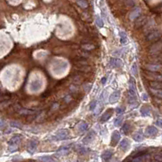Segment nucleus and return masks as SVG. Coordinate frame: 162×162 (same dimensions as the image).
I'll return each mask as SVG.
<instances>
[{
    "label": "nucleus",
    "instance_id": "1",
    "mask_svg": "<svg viewBox=\"0 0 162 162\" xmlns=\"http://www.w3.org/2000/svg\"><path fill=\"white\" fill-rule=\"evenodd\" d=\"M21 141V136L20 135H16L14 137H12L11 139L9 140L8 145H9V151H14L16 150L17 146Z\"/></svg>",
    "mask_w": 162,
    "mask_h": 162
},
{
    "label": "nucleus",
    "instance_id": "2",
    "mask_svg": "<svg viewBox=\"0 0 162 162\" xmlns=\"http://www.w3.org/2000/svg\"><path fill=\"white\" fill-rule=\"evenodd\" d=\"M161 36V32L159 30H152L149 32L146 36V39L147 41H154L158 38H160Z\"/></svg>",
    "mask_w": 162,
    "mask_h": 162
},
{
    "label": "nucleus",
    "instance_id": "3",
    "mask_svg": "<svg viewBox=\"0 0 162 162\" xmlns=\"http://www.w3.org/2000/svg\"><path fill=\"white\" fill-rule=\"evenodd\" d=\"M69 138V134L66 130H59L56 135L54 136V139L56 140H64Z\"/></svg>",
    "mask_w": 162,
    "mask_h": 162
},
{
    "label": "nucleus",
    "instance_id": "4",
    "mask_svg": "<svg viewBox=\"0 0 162 162\" xmlns=\"http://www.w3.org/2000/svg\"><path fill=\"white\" fill-rule=\"evenodd\" d=\"M146 76L151 80H155V82H160L162 81V73H158L156 72H150L147 71L146 73Z\"/></svg>",
    "mask_w": 162,
    "mask_h": 162
},
{
    "label": "nucleus",
    "instance_id": "5",
    "mask_svg": "<svg viewBox=\"0 0 162 162\" xmlns=\"http://www.w3.org/2000/svg\"><path fill=\"white\" fill-rule=\"evenodd\" d=\"M15 109H16V111L17 112L20 113V114H22V115H33V114H35V113L37 112L36 111H33V110L22 108L18 105L15 106Z\"/></svg>",
    "mask_w": 162,
    "mask_h": 162
},
{
    "label": "nucleus",
    "instance_id": "6",
    "mask_svg": "<svg viewBox=\"0 0 162 162\" xmlns=\"http://www.w3.org/2000/svg\"><path fill=\"white\" fill-rule=\"evenodd\" d=\"M162 51V42H157L150 48L151 54H159Z\"/></svg>",
    "mask_w": 162,
    "mask_h": 162
},
{
    "label": "nucleus",
    "instance_id": "7",
    "mask_svg": "<svg viewBox=\"0 0 162 162\" xmlns=\"http://www.w3.org/2000/svg\"><path fill=\"white\" fill-rule=\"evenodd\" d=\"M112 154H113V152H112V151H111V150H106V151H104L103 152L102 156H101L102 160L104 161V162H108L112 158Z\"/></svg>",
    "mask_w": 162,
    "mask_h": 162
},
{
    "label": "nucleus",
    "instance_id": "8",
    "mask_svg": "<svg viewBox=\"0 0 162 162\" xmlns=\"http://www.w3.org/2000/svg\"><path fill=\"white\" fill-rule=\"evenodd\" d=\"M157 132H158L157 129L154 126H148L146 129V131H145L147 135L150 136V137H153L155 135H156Z\"/></svg>",
    "mask_w": 162,
    "mask_h": 162
},
{
    "label": "nucleus",
    "instance_id": "9",
    "mask_svg": "<svg viewBox=\"0 0 162 162\" xmlns=\"http://www.w3.org/2000/svg\"><path fill=\"white\" fill-rule=\"evenodd\" d=\"M141 14V9L139 8H134V10H133L132 12L130 13V19L131 20H136L138 17H139Z\"/></svg>",
    "mask_w": 162,
    "mask_h": 162
},
{
    "label": "nucleus",
    "instance_id": "10",
    "mask_svg": "<svg viewBox=\"0 0 162 162\" xmlns=\"http://www.w3.org/2000/svg\"><path fill=\"white\" fill-rule=\"evenodd\" d=\"M36 148H37V142L36 141H34V140L29 141V143L28 144V147H27L29 152L31 154L34 153V151H36Z\"/></svg>",
    "mask_w": 162,
    "mask_h": 162
},
{
    "label": "nucleus",
    "instance_id": "11",
    "mask_svg": "<svg viewBox=\"0 0 162 162\" xmlns=\"http://www.w3.org/2000/svg\"><path fill=\"white\" fill-rule=\"evenodd\" d=\"M95 133L93 131V130H91V132H90L87 136H86L84 138V139H83V143H90L91 142V141L94 140L95 139Z\"/></svg>",
    "mask_w": 162,
    "mask_h": 162
},
{
    "label": "nucleus",
    "instance_id": "12",
    "mask_svg": "<svg viewBox=\"0 0 162 162\" xmlns=\"http://www.w3.org/2000/svg\"><path fill=\"white\" fill-rule=\"evenodd\" d=\"M147 69L150 72H158L161 69V67L160 65L159 64H147Z\"/></svg>",
    "mask_w": 162,
    "mask_h": 162
},
{
    "label": "nucleus",
    "instance_id": "13",
    "mask_svg": "<svg viewBox=\"0 0 162 162\" xmlns=\"http://www.w3.org/2000/svg\"><path fill=\"white\" fill-rule=\"evenodd\" d=\"M120 98V91H116L115 92H113L111 95V96L109 97V102L111 103H113L116 102Z\"/></svg>",
    "mask_w": 162,
    "mask_h": 162
},
{
    "label": "nucleus",
    "instance_id": "14",
    "mask_svg": "<svg viewBox=\"0 0 162 162\" xmlns=\"http://www.w3.org/2000/svg\"><path fill=\"white\" fill-rule=\"evenodd\" d=\"M120 135L118 131H115L113 132L112 135V140H111V143L112 145H116V143L119 142L120 140Z\"/></svg>",
    "mask_w": 162,
    "mask_h": 162
},
{
    "label": "nucleus",
    "instance_id": "15",
    "mask_svg": "<svg viewBox=\"0 0 162 162\" xmlns=\"http://www.w3.org/2000/svg\"><path fill=\"white\" fill-rule=\"evenodd\" d=\"M112 110H108L107 112H105L103 114V116H101V119H100V122H102V123H103V122H105V121H107L110 117L112 116Z\"/></svg>",
    "mask_w": 162,
    "mask_h": 162
},
{
    "label": "nucleus",
    "instance_id": "16",
    "mask_svg": "<svg viewBox=\"0 0 162 162\" xmlns=\"http://www.w3.org/2000/svg\"><path fill=\"white\" fill-rule=\"evenodd\" d=\"M87 127H88V124L87 122H85V121H80L78 123V125L77 126V130L79 132H84L86 131V130H87Z\"/></svg>",
    "mask_w": 162,
    "mask_h": 162
},
{
    "label": "nucleus",
    "instance_id": "17",
    "mask_svg": "<svg viewBox=\"0 0 162 162\" xmlns=\"http://www.w3.org/2000/svg\"><path fill=\"white\" fill-rule=\"evenodd\" d=\"M130 147V142L127 139H123L121 142L120 143V148L121 149L122 151H126L129 149Z\"/></svg>",
    "mask_w": 162,
    "mask_h": 162
},
{
    "label": "nucleus",
    "instance_id": "18",
    "mask_svg": "<svg viewBox=\"0 0 162 162\" xmlns=\"http://www.w3.org/2000/svg\"><path fill=\"white\" fill-rule=\"evenodd\" d=\"M150 86L151 88L156 90H162V81L160 82H151Z\"/></svg>",
    "mask_w": 162,
    "mask_h": 162
},
{
    "label": "nucleus",
    "instance_id": "19",
    "mask_svg": "<svg viewBox=\"0 0 162 162\" xmlns=\"http://www.w3.org/2000/svg\"><path fill=\"white\" fill-rule=\"evenodd\" d=\"M134 139L137 142H141L143 139V134L142 131H138L134 134Z\"/></svg>",
    "mask_w": 162,
    "mask_h": 162
},
{
    "label": "nucleus",
    "instance_id": "20",
    "mask_svg": "<svg viewBox=\"0 0 162 162\" xmlns=\"http://www.w3.org/2000/svg\"><path fill=\"white\" fill-rule=\"evenodd\" d=\"M110 64H111V65L112 67H114V68H119L122 65V63H121V61H120V60L118 59H112L111 61H110Z\"/></svg>",
    "mask_w": 162,
    "mask_h": 162
},
{
    "label": "nucleus",
    "instance_id": "21",
    "mask_svg": "<svg viewBox=\"0 0 162 162\" xmlns=\"http://www.w3.org/2000/svg\"><path fill=\"white\" fill-rule=\"evenodd\" d=\"M68 151H69V147H68V146L62 147L57 151V155H60V156L65 155V154H67L68 152Z\"/></svg>",
    "mask_w": 162,
    "mask_h": 162
},
{
    "label": "nucleus",
    "instance_id": "22",
    "mask_svg": "<svg viewBox=\"0 0 162 162\" xmlns=\"http://www.w3.org/2000/svg\"><path fill=\"white\" fill-rule=\"evenodd\" d=\"M39 160L43 162H57L53 157L49 156H44L39 157Z\"/></svg>",
    "mask_w": 162,
    "mask_h": 162
},
{
    "label": "nucleus",
    "instance_id": "23",
    "mask_svg": "<svg viewBox=\"0 0 162 162\" xmlns=\"http://www.w3.org/2000/svg\"><path fill=\"white\" fill-rule=\"evenodd\" d=\"M140 112H141V113H142L143 116L150 115V108H148V107H147V106L143 107V108L140 109Z\"/></svg>",
    "mask_w": 162,
    "mask_h": 162
},
{
    "label": "nucleus",
    "instance_id": "24",
    "mask_svg": "<svg viewBox=\"0 0 162 162\" xmlns=\"http://www.w3.org/2000/svg\"><path fill=\"white\" fill-rule=\"evenodd\" d=\"M146 22V18L145 17H139V19H138L137 20H136V22H135V25H136V26H142V25H144V23Z\"/></svg>",
    "mask_w": 162,
    "mask_h": 162
},
{
    "label": "nucleus",
    "instance_id": "25",
    "mask_svg": "<svg viewBox=\"0 0 162 162\" xmlns=\"http://www.w3.org/2000/svg\"><path fill=\"white\" fill-rule=\"evenodd\" d=\"M151 91L152 92L154 95L157 96L159 98H162V90H156V89H151Z\"/></svg>",
    "mask_w": 162,
    "mask_h": 162
},
{
    "label": "nucleus",
    "instance_id": "26",
    "mask_svg": "<svg viewBox=\"0 0 162 162\" xmlns=\"http://www.w3.org/2000/svg\"><path fill=\"white\" fill-rule=\"evenodd\" d=\"M120 43H126L127 42V36H126V33L123 31H120Z\"/></svg>",
    "mask_w": 162,
    "mask_h": 162
},
{
    "label": "nucleus",
    "instance_id": "27",
    "mask_svg": "<svg viewBox=\"0 0 162 162\" xmlns=\"http://www.w3.org/2000/svg\"><path fill=\"white\" fill-rule=\"evenodd\" d=\"M77 150L78 152H80L81 154H86L88 151L87 148H86L85 147H82L81 145H77Z\"/></svg>",
    "mask_w": 162,
    "mask_h": 162
},
{
    "label": "nucleus",
    "instance_id": "28",
    "mask_svg": "<svg viewBox=\"0 0 162 162\" xmlns=\"http://www.w3.org/2000/svg\"><path fill=\"white\" fill-rule=\"evenodd\" d=\"M95 23H96V25H97L99 27H100V28L103 26V20H102V19H101L99 16H96Z\"/></svg>",
    "mask_w": 162,
    "mask_h": 162
},
{
    "label": "nucleus",
    "instance_id": "29",
    "mask_svg": "<svg viewBox=\"0 0 162 162\" xmlns=\"http://www.w3.org/2000/svg\"><path fill=\"white\" fill-rule=\"evenodd\" d=\"M77 4L82 8H87L88 6L87 3L86 2L85 0H77Z\"/></svg>",
    "mask_w": 162,
    "mask_h": 162
},
{
    "label": "nucleus",
    "instance_id": "30",
    "mask_svg": "<svg viewBox=\"0 0 162 162\" xmlns=\"http://www.w3.org/2000/svg\"><path fill=\"white\" fill-rule=\"evenodd\" d=\"M10 125H11V126L12 127H16V128H22V126H21V124L19 123V122H16V121H11L10 122Z\"/></svg>",
    "mask_w": 162,
    "mask_h": 162
},
{
    "label": "nucleus",
    "instance_id": "31",
    "mask_svg": "<svg viewBox=\"0 0 162 162\" xmlns=\"http://www.w3.org/2000/svg\"><path fill=\"white\" fill-rule=\"evenodd\" d=\"M130 128V126L129 124H125V125L122 126V130H123L125 134H127L129 132Z\"/></svg>",
    "mask_w": 162,
    "mask_h": 162
},
{
    "label": "nucleus",
    "instance_id": "32",
    "mask_svg": "<svg viewBox=\"0 0 162 162\" xmlns=\"http://www.w3.org/2000/svg\"><path fill=\"white\" fill-rule=\"evenodd\" d=\"M122 120H123V118H122V117H117V118H116L115 120H114V125H115V126H120V125H121Z\"/></svg>",
    "mask_w": 162,
    "mask_h": 162
},
{
    "label": "nucleus",
    "instance_id": "33",
    "mask_svg": "<svg viewBox=\"0 0 162 162\" xmlns=\"http://www.w3.org/2000/svg\"><path fill=\"white\" fill-rule=\"evenodd\" d=\"M131 70H132V73H133L134 76H136V75H137V73H138V69H137V65H136V64H135V63H134V64H133Z\"/></svg>",
    "mask_w": 162,
    "mask_h": 162
},
{
    "label": "nucleus",
    "instance_id": "34",
    "mask_svg": "<svg viewBox=\"0 0 162 162\" xmlns=\"http://www.w3.org/2000/svg\"><path fill=\"white\" fill-rule=\"evenodd\" d=\"M95 107H96V102L94 100V101H92L91 102V103H90V110H94L95 108Z\"/></svg>",
    "mask_w": 162,
    "mask_h": 162
},
{
    "label": "nucleus",
    "instance_id": "35",
    "mask_svg": "<svg viewBox=\"0 0 162 162\" xmlns=\"http://www.w3.org/2000/svg\"><path fill=\"white\" fill-rule=\"evenodd\" d=\"M5 126H6V123L2 119H0V130H3L5 127Z\"/></svg>",
    "mask_w": 162,
    "mask_h": 162
},
{
    "label": "nucleus",
    "instance_id": "36",
    "mask_svg": "<svg viewBox=\"0 0 162 162\" xmlns=\"http://www.w3.org/2000/svg\"><path fill=\"white\" fill-rule=\"evenodd\" d=\"M156 125H157L158 126H160V128H162V119H158V120H156Z\"/></svg>",
    "mask_w": 162,
    "mask_h": 162
},
{
    "label": "nucleus",
    "instance_id": "37",
    "mask_svg": "<svg viewBox=\"0 0 162 162\" xmlns=\"http://www.w3.org/2000/svg\"><path fill=\"white\" fill-rule=\"evenodd\" d=\"M124 111V109L121 108H116V113H118V114H120V113H122Z\"/></svg>",
    "mask_w": 162,
    "mask_h": 162
},
{
    "label": "nucleus",
    "instance_id": "38",
    "mask_svg": "<svg viewBox=\"0 0 162 162\" xmlns=\"http://www.w3.org/2000/svg\"><path fill=\"white\" fill-rule=\"evenodd\" d=\"M128 3H127V4L129 6H134V0H127Z\"/></svg>",
    "mask_w": 162,
    "mask_h": 162
},
{
    "label": "nucleus",
    "instance_id": "39",
    "mask_svg": "<svg viewBox=\"0 0 162 162\" xmlns=\"http://www.w3.org/2000/svg\"><path fill=\"white\" fill-rule=\"evenodd\" d=\"M133 162H142V158H141V156L136 157L135 159H134Z\"/></svg>",
    "mask_w": 162,
    "mask_h": 162
},
{
    "label": "nucleus",
    "instance_id": "40",
    "mask_svg": "<svg viewBox=\"0 0 162 162\" xmlns=\"http://www.w3.org/2000/svg\"><path fill=\"white\" fill-rule=\"evenodd\" d=\"M143 98H144V99H143L144 100H147V95L143 94Z\"/></svg>",
    "mask_w": 162,
    "mask_h": 162
},
{
    "label": "nucleus",
    "instance_id": "41",
    "mask_svg": "<svg viewBox=\"0 0 162 162\" xmlns=\"http://www.w3.org/2000/svg\"><path fill=\"white\" fill-rule=\"evenodd\" d=\"M101 82H102V83H103V84H104L105 82H106V78H105V77H103V78L102 79V81H101Z\"/></svg>",
    "mask_w": 162,
    "mask_h": 162
}]
</instances>
